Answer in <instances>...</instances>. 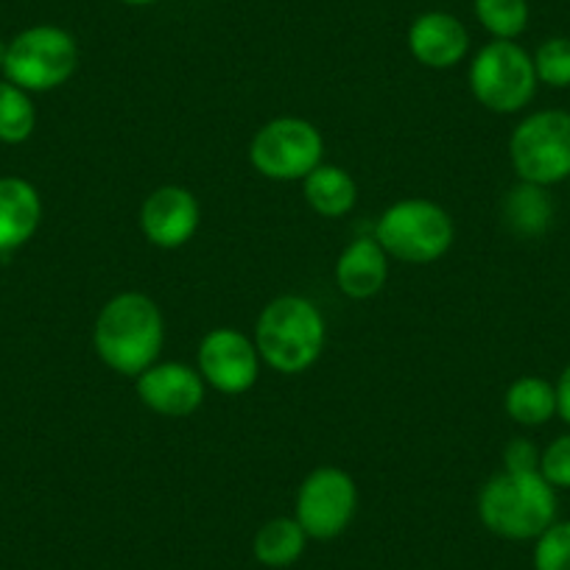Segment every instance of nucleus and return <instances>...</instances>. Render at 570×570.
Masks as SVG:
<instances>
[{"label":"nucleus","mask_w":570,"mask_h":570,"mask_svg":"<svg viewBox=\"0 0 570 570\" xmlns=\"http://www.w3.org/2000/svg\"><path fill=\"white\" fill-rule=\"evenodd\" d=\"M166 344V320L149 294L120 292L104 303L92 327L96 355L112 372L137 377L157 364Z\"/></svg>","instance_id":"obj_1"},{"label":"nucleus","mask_w":570,"mask_h":570,"mask_svg":"<svg viewBox=\"0 0 570 570\" xmlns=\"http://www.w3.org/2000/svg\"><path fill=\"white\" fill-rule=\"evenodd\" d=\"M252 338L268 370L279 375H299L325 353L327 325L322 311L308 297L283 294L261 311Z\"/></svg>","instance_id":"obj_2"},{"label":"nucleus","mask_w":570,"mask_h":570,"mask_svg":"<svg viewBox=\"0 0 570 570\" xmlns=\"http://www.w3.org/2000/svg\"><path fill=\"white\" fill-rule=\"evenodd\" d=\"M557 490L540 470H501L479 492V520L487 531L509 542L537 540L557 523Z\"/></svg>","instance_id":"obj_3"},{"label":"nucleus","mask_w":570,"mask_h":570,"mask_svg":"<svg viewBox=\"0 0 570 570\" xmlns=\"http://www.w3.org/2000/svg\"><path fill=\"white\" fill-rule=\"evenodd\" d=\"M372 235L394 261L428 266L451 252L456 240V224L442 205L411 196L389 205L377 218Z\"/></svg>","instance_id":"obj_4"},{"label":"nucleus","mask_w":570,"mask_h":570,"mask_svg":"<svg viewBox=\"0 0 570 570\" xmlns=\"http://www.w3.org/2000/svg\"><path fill=\"white\" fill-rule=\"evenodd\" d=\"M509 163L520 183L540 188L570 179V112L540 109L525 115L509 137Z\"/></svg>","instance_id":"obj_5"},{"label":"nucleus","mask_w":570,"mask_h":570,"mask_svg":"<svg viewBox=\"0 0 570 570\" xmlns=\"http://www.w3.org/2000/svg\"><path fill=\"white\" fill-rule=\"evenodd\" d=\"M534 59L514 40H492L470 62V90L495 115L523 112L537 96Z\"/></svg>","instance_id":"obj_6"},{"label":"nucleus","mask_w":570,"mask_h":570,"mask_svg":"<svg viewBox=\"0 0 570 570\" xmlns=\"http://www.w3.org/2000/svg\"><path fill=\"white\" fill-rule=\"evenodd\" d=\"M79 68V42L59 26H31L7 46L3 73L26 92H51Z\"/></svg>","instance_id":"obj_7"},{"label":"nucleus","mask_w":570,"mask_h":570,"mask_svg":"<svg viewBox=\"0 0 570 570\" xmlns=\"http://www.w3.org/2000/svg\"><path fill=\"white\" fill-rule=\"evenodd\" d=\"M325 137L311 120L283 115L255 131L249 142V163L272 183H303L322 166Z\"/></svg>","instance_id":"obj_8"},{"label":"nucleus","mask_w":570,"mask_h":570,"mask_svg":"<svg viewBox=\"0 0 570 570\" xmlns=\"http://www.w3.org/2000/svg\"><path fill=\"white\" fill-rule=\"evenodd\" d=\"M358 512V487L355 479L342 468L322 464L311 470L297 490L294 518L303 525L308 540H336Z\"/></svg>","instance_id":"obj_9"},{"label":"nucleus","mask_w":570,"mask_h":570,"mask_svg":"<svg viewBox=\"0 0 570 570\" xmlns=\"http://www.w3.org/2000/svg\"><path fill=\"white\" fill-rule=\"evenodd\" d=\"M261 353L255 338L235 327H216L205 333L196 353V370L207 386L222 394H246L261 377Z\"/></svg>","instance_id":"obj_10"},{"label":"nucleus","mask_w":570,"mask_h":570,"mask_svg":"<svg viewBox=\"0 0 570 570\" xmlns=\"http://www.w3.org/2000/svg\"><path fill=\"white\" fill-rule=\"evenodd\" d=\"M205 377L183 361H157L135 377L140 403L160 416L183 420L205 403Z\"/></svg>","instance_id":"obj_11"},{"label":"nucleus","mask_w":570,"mask_h":570,"mask_svg":"<svg viewBox=\"0 0 570 570\" xmlns=\"http://www.w3.org/2000/svg\"><path fill=\"white\" fill-rule=\"evenodd\" d=\"M202 207L194 190L183 185H163L140 205V229L157 249H179L196 235Z\"/></svg>","instance_id":"obj_12"},{"label":"nucleus","mask_w":570,"mask_h":570,"mask_svg":"<svg viewBox=\"0 0 570 570\" xmlns=\"http://www.w3.org/2000/svg\"><path fill=\"white\" fill-rule=\"evenodd\" d=\"M409 51L425 68L451 70L468 57L470 35L456 14L422 12L409 26Z\"/></svg>","instance_id":"obj_13"},{"label":"nucleus","mask_w":570,"mask_h":570,"mask_svg":"<svg viewBox=\"0 0 570 570\" xmlns=\"http://www.w3.org/2000/svg\"><path fill=\"white\" fill-rule=\"evenodd\" d=\"M389 279V255L375 235H364L344 246L336 261V285L347 299H372Z\"/></svg>","instance_id":"obj_14"},{"label":"nucleus","mask_w":570,"mask_h":570,"mask_svg":"<svg viewBox=\"0 0 570 570\" xmlns=\"http://www.w3.org/2000/svg\"><path fill=\"white\" fill-rule=\"evenodd\" d=\"M42 222L40 190L20 177H0V255L35 238Z\"/></svg>","instance_id":"obj_15"},{"label":"nucleus","mask_w":570,"mask_h":570,"mask_svg":"<svg viewBox=\"0 0 570 570\" xmlns=\"http://www.w3.org/2000/svg\"><path fill=\"white\" fill-rule=\"evenodd\" d=\"M303 196L316 216L344 218L358 202V185L347 168L322 163L303 179Z\"/></svg>","instance_id":"obj_16"},{"label":"nucleus","mask_w":570,"mask_h":570,"mask_svg":"<svg viewBox=\"0 0 570 570\" xmlns=\"http://www.w3.org/2000/svg\"><path fill=\"white\" fill-rule=\"evenodd\" d=\"M503 224L520 238H540L553 222V202L546 188L529 183H518L501 205Z\"/></svg>","instance_id":"obj_17"},{"label":"nucleus","mask_w":570,"mask_h":570,"mask_svg":"<svg viewBox=\"0 0 570 570\" xmlns=\"http://www.w3.org/2000/svg\"><path fill=\"white\" fill-rule=\"evenodd\" d=\"M509 420L523 428H540L557 416V389L540 375H523L509 383L503 394Z\"/></svg>","instance_id":"obj_18"},{"label":"nucleus","mask_w":570,"mask_h":570,"mask_svg":"<svg viewBox=\"0 0 570 570\" xmlns=\"http://www.w3.org/2000/svg\"><path fill=\"white\" fill-rule=\"evenodd\" d=\"M308 546V534L297 518H272L257 529L255 540H252V553L266 568H288L297 562Z\"/></svg>","instance_id":"obj_19"},{"label":"nucleus","mask_w":570,"mask_h":570,"mask_svg":"<svg viewBox=\"0 0 570 570\" xmlns=\"http://www.w3.org/2000/svg\"><path fill=\"white\" fill-rule=\"evenodd\" d=\"M37 109L31 92L12 81H0V142L18 146L35 135Z\"/></svg>","instance_id":"obj_20"},{"label":"nucleus","mask_w":570,"mask_h":570,"mask_svg":"<svg viewBox=\"0 0 570 570\" xmlns=\"http://www.w3.org/2000/svg\"><path fill=\"white\" fill-rule=\"evenodd\" d=\"M473 12L495 40H518L531 18L529 0H473Z\"/></svg>","instance_id":"obj_21"},{"label":"nucleus","mask_w":570,"mask_h":570,"mask_svg":"<svg viewBox=\"0 0 570 570\" xmlns=\"http://www.w3.org/2000/svg\"><path fill=\"white\" fill-rule=\"evenodd\" d=\"M537 81L553 90L570 87V37H551L534 51Z\"/></svg>","instance_id":"obj_22"},{"label":"nucleus","mask_w":570,"mask_h":570,"mask_svg":"<svg viewBox=\"0 0 570 570\" xmlns=\"http://www.w3.org/2000/svg\"><path fill=\"white\" fill-rule=\"evenodd\" d=\"M534 570H570V520H557L537 537Z\"/></svg>","instance_id":"obj_23"},{"label":"nucleus","mask_w":570,"mask_h":570,"mask_svg":"<svg viewBox=\"0 0 570 570\" xmlns=\"http://www.w3.org/2000/svg\"><path fill=\"white\" fill-rule=\"evenodd\" d=\"M540 475L553 490H570V434L557 436L542 451Z\"/></svg>","instance_id":"obj_24"},{"label":"nucleus","mask_w":570,"mask_h":570,"mask_svg":"<svg viewBox=\"0 0 570 570\" xmlns=\"http://www.w3.org/2000/svg\"><path fill=\"white\" fill-rule=\"evenodd\" d=\"M540 456L542 451L531 440H512L503 448V470H520V473H529V470H540Z\"/></svg>","instance_id":"obj_25"},{"label":"nucleus","mask_w":570,"mask_h":570,"mask_svg":"<svg viewBox=\"0 0 570 570\" xmlns=\"http://www.w3.org/2000/svg\"><path fill=\"white\" fill-rule=\"evenodd\" d=\"M553 389H557V416H562L564 425H570V364L564 366Z\"/></svg>","instance_id":"obj_26"},{"label":"nucleus","mask_w":570,"mask_h":570,"mask_svg":"<svg viewBox=\"0 0 570 570\" xmlns=\"http://www.w3.org/2000/svg\"><path fill=\"white\" fill-rule=\"evenodd\" d=\"M120 3H126V7H151L157 0H120Z\"/></svg>","instance_id":"obj_27"},{"label":"nucleus","mask_w":570,"mask_h":570,"mask_svg":"<svg viewBox=\"0 0 570 570\" xmlns=\"http://www.w3.org/2000/svg\"><path fill=\"white\" fill-rule=\"evenodd\" d=\"M7 46L9 42L0 40V70H3V62H7Z\"/></svg>","instance_id":"obj_28"}]
</instances>
